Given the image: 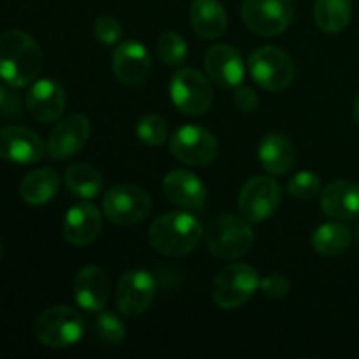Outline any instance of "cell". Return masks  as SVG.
<instances>
[{
  "mask_svg": "<svg viewBox=\"0 0 359 359\" xmlns=\"http://www.w3.org/2000/svg\"><path fill=\"white\" fill-rule=\"evenodd\" d=\"M42 51L35 39L23 30L0 35V79L13 88H25L37 79Z\"/></svg>",
  "mask_w": 359,
  "mask_h": 359,
  "instance_id": "6da1fadb",
  "label": "cell"
},
{
  "mask_svg": "<svg viewBox=\"0 0 359 359\" xmlns=\"http://www.w3.org/2000/svg\"><path fill=\"white\" fill-rule=\"evenodd\" d=\"M203 228L195 216L188 212H168L158 217L149 226V242L160 255L184 256L198 245Z\"/></svg>",
  "mask_w": 359,
  "mask_h": 359,
  "instance_id": "7a4b0ae2",
  "label": "cell"
},
{
  "mask_svg": "<svg viewBox=\"0 0 359 359\" xmlns=\"http://www.w3.org/2000/svg\"><path fill=\"white\" fill-rule=\"evenodd\" d=\"M205 242L212 256L219 259H238L251 251L255 233L245 217L223 214L209 224Z\"/></svg>",
  "mask_w": 359,
  "mask_h": 359,
  "instance_id": "3957f363",
  "label": "cell"
},
{
  "mask_svg": "<svg viewBox=\"0 0 359 359\" xmlns=\"http://www.w3.org/2000/svg\"><path fill=\"white\" fill-rule=\"evenodd\" d=\"M39 342L51 349H65L79 342L84 335L81 312L67 305H55L42 312L34 326Z\"/></svg>",
  "mask_w": 359,
  "mask_h": 359,
  "instance_id": "277c9868",
  "label": "cell"
},
{
  "mask_svg": "<svg viewBox=\"0 0 359 359\" xmlns=\"http://www.w3.org/2000/svg\"><path fill=\"white\" fill-rule=\"evenodd\" d=\"M259 273L248 263H231L217 273L212 284V298L217 307L238 309L259 290Z\"/></svg>",
  "mask_w": 359,
  "mask_h": 359,
  "instance_id": "5b68a950",
  "label": "cell"
},
{
  "mask_svg": "<svg viewBox=\"0 0 359 359\" xmlns=\"http://www.w3.org/2000/svg\"><path fill=\"white\" fill-rule=\"evenodd\" d=\"M249 72L263 90L283 91L293 83L294 65L291 56L280 48L263 46L249 56Z\"/></svg>",
  "mask_w": 359,
  "mask_h": 359,
  "instance_id": "8992f818",
  "label": "cell"
},
{
  "mask_svg": "<svg viewBox=\"0 0 359 359\" xmlns=\"http://www.w3.org/2000/svg\"><path fill=\"white\" fill-rule=\"evenodd\" d=\"M170 97L175 107L188 116H200L212 105L214 91L210 81L196 69H181L170 83Z\"/></svg>",
  "mask_w": 359,
  "mask_h": 359,
  "instance_id": "52a82bcc",
  "label": "cell"
},
{
  "mask_svg": "<svg viewBox=\"0 0 359 359\" xmlns=\"http://www.w3.org/2000/svg\"><path fill=\"white\" fill-rule=\"evenodd\" d=\"M153 207L149 193L139 186L119 184L109 189L104 196V212L109 221L130 226L146 219Z\"/></svg>",
  "mask_w": 359,
  "mask_h": 359,
  "instance_id": "ba28073f",
  "label": "cell"
},
{
  "mask_svg": "<svg viewBox=\"0 0 359 359\" xmlns=\"http://www.w3.org/2000/svg\"><path fill=\"white\" fill-rule=\"evenodd\" d=\"M242 18L249 30L262 37L279 35L293 23L294 9L291 0H244Z\"/></svg>",
  "mask_w": 359,
  "mask_h": 359,
  "instance_id": "9c48e42d",
  "label": "cell"
},
{
  "mask_svg": "<svg viewBox=\"0 0 359 359\" xmlns=\"http://www.w3.org/2000/svg\"><path fill=\"white\" fill-rule=\"evenodd\" d=\"M170 153L179 161L191 167L212 163L217 154V140L202 126H181L170 137Z\"/></svg>",
  "mask_w": 359,
  "mask_h": 359,
  "instance_id": "30bf717a",
  "label": "cell"
},
{
  "mask_svg": "<svg viewBox=\"0 0 359 359\" xmlns=\"http://www.w3.org/2000/svg\"><path fill=\"white\" fill-rule=\"evenodd\" d=\"M280 203V186L272 177L251 179L244 184L238 195V210L241 216L249 223H263L277 210Z\"/></svg>",
  "mask_w": 359,
  "mask_h": 359,
  "instance_id": "8fae6325",
  "label": "cell"
},
{
  "mask_svg": "<svg viewBox=\"0 0 359 359\" xmlns=\"http://www.w3.org/2000/svg\"><path fill=\"white\" fill-rule=\"evenodd\" d=\"M156 280L147 270L123 273L116 290V305L126 318H139L153 304Z\"/></svg>",
  "mask_w": 359,
  "mask_h": 359,
  "instance_id": "7c38bea8",
  "label": "cell"
},
{
  "mask_svg": "<svg viewBox=\"0 0 359 359\" xmlns=\"http://www.w3.org/2000/svg\"><path fill=\"white\" fill-rule=\"evenodd\" d=\"M48 153L44 140L25 126L9 125L0 128V158L9 163L32 165Z\"/></svg>",
  "mask_w": 359,
  "mask_h": 359,
  "instance_id": "4fadbf2b",
  "label": "cell"
},
{
  "mask_svg": "<svg viewBox=\"0 0 359 359\" xmlns=\"http://www.w3.org/2000/svg\"><path fill=\"white\" fill-rule=\"evenodd\" d=\"M91 123L83 114H70L55 126L48 140V153L55 160H67L86 146Z\"/></svg>",
  "mask_w": 359,
  "mask_h": 359,
  "instance_id": "5bb4252c",
  "label": "cell"
},
{
  "mask_svg": "<svg viewBox=\"0 0 359 359\" xmlns=\"http://www.w3.org/2000/svg\"><path fill=\"white\" fill-rule=\"evenodd\" d=\"M207 76L219 88H237L244 79V62L241 53L228 44H216L203 58Z\"/></svg>",
  "mask_w": 359,
  "mask_h": 359,
  "instance_id": "9a60e30c",
  "label": "cell"
},
{
  "mask_svg": "<svg viewBox=\"0 0 359 359\" xmlns=\"http://www.w3.org/2000/svg\"><path fill=\"white\" fill-rule=\"evenodd\" d=\"M151 56L146 46L135 41H126L116 48L112 55V70L119 83L135 86L144 83L151 74Z\"/></svg>",
  "mask_w": 359,
  "mask_h": 359,
  "instance_id": "2e32d148",
  "label": "cell"
},
{
  "mask_svg": "<svg viewBox=\"0 0 359 359\" xmlns=\"http://www.w3.org/2000/svg\"><path fill=\"white\" fill-rule=\"evenodd\" d=\"M111 294L109 277L100 266H84L74 279V298L86 312H98L105 307Z\"/></svg>",
  "mask_w": 359,
  "mask_h": 359,
  "instance_id": "e0dca14e",
  "label": "cell"
},
{
  "mask_svg": "<svg viewBox=\"0 0 359 359\" xmlns=\"http://www.w3.org/2000/svg\"><path fill=\"white\" fill-rule=\"evenodd\" d=\"M67 97L63 88L53 79H39L30 88L27 107L32 118L39 123H53L65 111Z\"/></svg>",
  "mask_w": 359,
  "mask_h": 359,
  "instance_id": "ac0fdd59",
  "label": "cell"
},
{
  "mask_svg": "<svg viewBox=\"0 0 359 359\" xmlns=\"http://www.w3.org/2000/svg\"><path fill=\"white\" fill-rule=\"evenodd\" d=\"M102 230V214L93 203H76L63 221V237L76 248H84L98 237Z\"/></svg>",
  "mask_w": 359,
  "mask_h": 359,
  "instance_id": "d6986e66",
  "label": "cell"
},
{
  "mask_svg": "<svg viewBox=\"0 0 359 359\" xmlns=\"http://www.w3.org/2000/svg\"><path fill=\"white\" fill-rule=\"evenodd\" d=\"M163 193L174 205L181 209H202L207 198V188L198 175L189 170H172L163 177Z\"/></svg>",
  "mask_w": 359,
  "mask_h": 359,
  "instance_id": "ffe728a7",
  "label": "cell"
},
{
  "mask_svg": "<svg viewBox=\"0 0 359 359\" xmlns=\"http://www.w3.org/2000/svg\"><path fill=\"white\" fill-rule=\"evenodd\" d=\"M321 209L332 219H356L359 217V186L349 179L330 182L321 193Z\"/></svg>",
  "mask_w": 359,
  "mask_h": 359,
  "instance_id": "44dd1931",
  "label": "cell"
},
{
  "mask_svg": "<svg viewBox=\"0 0 359 359\" xmlns=\"http://www.w3.org/2000/svg\"><path fill=\"white\" fill-rule=\"evenodd\" d=\"M258 158L262 167L272 175H283L293 168L294 153L293 144L283 133H269L262 139L258 149Z\"/></svg>",
  "mask_w": 359,
  "mask_h": 359,
  "instance_id": "7402d4cb",
  "label": "cell"
},
{
  "mask_svg": "<svg viewBox=\"0 0 359 359\" xmlns=\"http://www.w3.org/2000/svg\"><path fill=\"white\" fill-rule=\"evenodd\" d=\"M189 18L193 30L202 39H217L226 32L228 14L219 0H195Z\"/></svg>",
  "mask_w": 359,
  "mask_h": 359,
  "instance_id": "603a6c76",
  "label": "cell"
},
{
  "mask_svg": "<svg viewBox=\"0 0 359 359\" xmlns=\"http://www.w3.org/2000/svg\"><path fill=\"white\" fill-rule=\"evenodd\" d=\"M60 189V177L53 168L42 167L30 172L20 182V196L28 205H44L51 202Z\"/></svg>",
  "mask_w": 359,
  "mask_h": 359,
  "instance_id": "cb8c5ba5",
  "label": "cell"
},
{
  "mask_svg": "<svg viewBox=\"0 0 359 359\" xmlns=\"http://www.w3.org/2000/svg\"><path fill=\"white\" fill-rule=\"evenodd\" d=\"M353 18L351 0H318L314 7L316 25L326 34H340Z\"/></svg>",
  "mask_w": 359,
  "mask_h": 359,
  "instance_id": "d4e9b609",
  "label": "cell"
},
{
  "mask_svg": "<svg viewBox=\"0 0 359 359\" xmlns=\"http://www.w3.org/2000/svg\"><path fill=\"white\" fill-rule=\"evenodd\" d=\"M65 184L72 195L95 198L104 191V177L88 163H74L65 170Z\"/></svg>",
  "mask_w": 359,
  "mask_h": 359,
  "instance_id": "484cf974",
  "label": "cell"
},
{
  "mask_svg": "<svg viewBox=\"0 0 359 359\" xmlns=\"http://www.w3.org/2000/svg\"><path fill=\"white\" fill-rule=\"evenodd\" d=\"M351 230L342 223L321 224L312 235V248L323 256H337L351 245Z\"/></svg>",
  "mask_w": 359,
  "mask_h": 359,
  "instance_id": "4316f807",
  "label": "cell"
},
{
  "mask_svg": "<svg viewBox=\"0 0 359 359\" xmlns=\"http://www.w3.org/2000/svg\"><path fill=\"white\" fill-rule=\"evenodd\" d=\"M158 55L161 62L167 63L168 67H181L184 63L186 55H188V46L186 41L175 32H167L158 39Z\"/></svg>",
  "mask_w": 359,
  "mask_h": 359,
  "instance_id": "83f0119b",
  "label": "cell"
},
{
  "mask_svg": "<svg viewBox=\"0 0 359 359\" xmlns=\"http://www.w3.org/2000/svg\"><path fill=\"white\" fill-rule=\"evenodd\" d=\"M137 137L147 146L160 147L167 142L168 126L161 116L147 114L137 123Z\"/></svg>",
  "mask_w": 359,
  "mask_h": 359,
  "instance_id": "f1b7e54d",
  "label": "cell"
},
{
  "mask_svg": "<svg viewBox=\"0 0 359 359\" xmlns=\"http://www.w3.org/2000/svg\"><path fill=\"white\" fill-rule=\"evenodd\" d=\"M95 330H97L98 339L109 346H116L126 337L125 323L114 312H102L95 323Z\"/></svg>",
  "mask_w": 359,
  "mask_h": 359,
  "instance_id": "f546056e",
  "label": "cell"
},
{
  "mask_svg": "<svg viewBox=\"0 0 359 359\" xmlns=\"http://www.w3.org/2000/svg\"><path fill=\"white\" fill-rule=\"evenodd\" d=\"M321 188V181L314 172H298L290 182H287V191L291 196L298 200L314 198Z\"/></svg>",
  "mask_w": 359,
  "mask_h": 359,
  "instance_id": "4dcf8cb0",
  "label": "cell"
},
{
  "mask_svg": "<svg viewBox=\"0 0 359 359\" xmlns=\"http://www.w3.org/2000/svg\"><path fill=\"white\" fill-rule=\"evenodd\" d=\"M93 34L104 46H114L121 41L123 27L116 18L100 16L93 25Z\"/></svg>",
  "mask_w": 359,
  "mask_h": 359,
  "instance_id": "1f68e13d",
  "label": "cell"
},
{
  "mask_svg": "<svg viewBox=\"0 0 359 359\" xmlns=\"http://www.w3.org/2000/svg\"><path fill=\"white\" fill-rule=\"evenodd\" d=\"M291 283L286 276L283 273H270L269 277L259 283V290L270 300H279V298L286 297L287 291H290Z\"/></svg>",
  "mask_w": 359,
  "mask_h": 359,
  "instance_id": "d6a6232c",
  "label": "cell"
},
{
  "mask_svg": "<svg viewBox=\"0 0 359 359\" xmlns=\"http://www.w3.org/2000/svg\"><path fill=\"white\" fill-rule=\"evenodd\" d=\"M233 102L242 112H252L256 107H258L259 98L255 90H251V88L248 86H241L237 88V91H235Z\"/></svg>",
  "mask_w": 359,
  "mask_h": 359,
  "instance_id": "836d02e7",
  "label": "cell"
},
{
  "mask_svg": "<svg viewBox=\"0 0 359 359\" xmlns=\"http://www.w3.org/2000/svg\"><path fill=\"white\" fill-rule=\"evenodd\" d=\"M18 107H20L18 98L13 97V95H11L9 91L0 84V112L11 111V109H18Z\"/></svg>",
  "mask_w": 359,
  "mask_h": 359,
  "instance_id": "e575fe53",
  "label": "cell"
},
{
  "mask_svg": "<svg viewBox=\"0 0 359 359\" xmlns=\"http://www.w3.org/2000/svg\"><path fill=\"white\" fill-rule=\"evenodd\" d=\"M354 118H356V121L359 125V95H358L356 102H354Z\"/></svg>",
  "mask_w": 359,
  "mask_h": 359,
  "instance_id": "d590c367",
  "label": "cell"
},
{
  "mask_svg": "<svg viewBox=\"0 0 359 359\" xmlns=\"http://www.w3.org/2000/svg\"><path fill=\"white\" fill-rule=\"evenodd\" d=\"M2 256H4V245L2 242H0V262H2Z\"/></svg>",
  "mask_w": 359,
  "mask_h": 359,
  "instance_id": "8d00e7d4",
  "label": "cell"
},
{
  "mask_svg": "<svg viewBox=\"0 0 359 359\" xmlns=\"http://www.w3.org/2000/svg\"><path fill=\"white\" fill-rule=\"evenodd\" d=\"M356 237H358V241H359V221H358V226H356Z\"/></svg>",
  "mask_w": 359,
  "mask_h": 359,
  "instance_id": "74e56055",
  "label": "cell"
}]
</instances>
